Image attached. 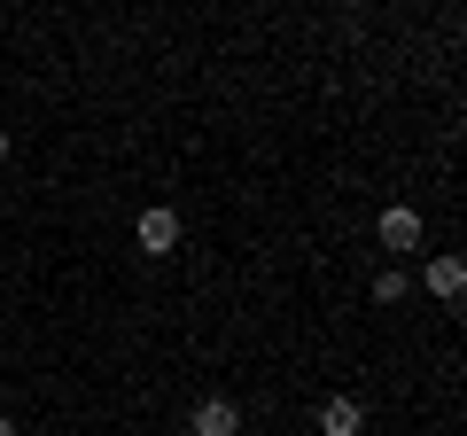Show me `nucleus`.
I'll return each mask as SVG.
<instances>
[{"mask_svg":"<svg viewBox=\"0 0 467 436\" xmlns=\"http://www.w3.org/2000/svg\"><path fill=\"white\" fill-rule=\"evenodd\" d=\"M420 281H429V296H460V288H467V265H460V257H429V273H420Z\"/></svg>","mask_w":467,"mask_h":436,"instance_id":"5","label":"nucleus"},{"mask_svg":"<svg viewBox=\"0 0 467 436\" xmlns=\"http://www.w3.org/2000/svg\"><path fill=\"white\" fill-rule=\"evenodd\" d=\"M382 250H420V211H413V202L382 211Z\"/></svg>","mask_w":467,"mask_h":436,"instance_id":"4","label":"nucleus"},{"mask_svg":"<svg viewBox=\"0 0 467 436\" xmlns=\"http://www.w3.org/2000/svg\"><path fill=\"white\" fill-rule=\"evenodd\" d=\"M187 436H242V405L234 398H202L187 413Z\"/></svg>","mask_w":467,"mask_h":436,"instance_id":"2","label":"nucleus"},{"mask_svg":"<svg viewBox=\"0 0 467 436\" xmlns=\"http://www.w3.org/2000/svg\"><path fill=\"white\" fill-rule=\"evenodd\" d=\"M358 429H367V405L358 398H327L319 405V436H358Z\"/></svg>","mask_w":467,"mask_h":436,"instance_id":"3","label":"nucleus"},{"mask_svg":"<svg viewBox=\"0 0 467 436\" xmlns=\"http://www.w3.org/2000/svg\"><path fill=\"white\" fill-rule=\"evenodd\" d=\"M0 156H8V125H0Z\"/></svg>","mask_w":467,"mask_h":436,"instance_id":"8","label":"nucleus"},{"mask_svg":"<svg viewBox=\"0 0 467 436\" xmlns=\"http://www.w3.org/2000/svg\"><path fill=\"white\" fill-rule=\"evenodd\" d=\"M0 436H16V420H8V413H0Z\"/></svg>","mask_w":467,"mask_h":436,"instance_id":"7","label":"nucleus"},{"mask_svg":"<svg viewBox=\"0 0 467 436\" xmlns=\"http://www.w3.org/2000/svg\"><path fill=\"white\" fill-rule=\"evenodd\" d=\"M133 234H140V250H149V257H171V250H180V211H171V202H156V211H140Z\"/></svg>","mask_w":467,"mask_h":436,"instance_id":"1","label":"nucleus"},{"mask_svg":"<svg viewBox=\"0 0 467 436\" xmlns=\"http://www.w3.org/2000/svg\"><path fill=\"white\" fill-rule=\"evenodd\" d=\"M405 288H413L405 273H382V281H374V304H405Z\"/></svg>","mask_w":467,"mask_h":436,"instance_id":"6","label":"nucleus"}]
</instances>
